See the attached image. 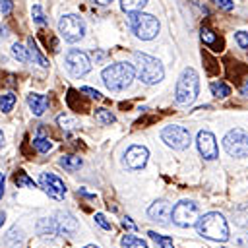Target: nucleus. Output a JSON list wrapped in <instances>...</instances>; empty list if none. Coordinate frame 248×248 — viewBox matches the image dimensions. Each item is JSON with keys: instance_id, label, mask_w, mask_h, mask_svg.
Instances as JSON below:
<instances>
[{"instance_id": "f257e3e1", "label": "nucleus", "mask_w": 248, "mask_h": 248, "mask_svg": "<svg viewBox=\"0 0 248 248\" xmlns=\"http://www.w3.org/2000/svg\"><path fill=\"white\" fill-rule=\"evenodd\" d=\"M196 231L203 238H209L215 242L229 240V225H227V219L219 211H209L202 215L200 221L196 223Z\"/></svg>"}, {"instance_id": "f03ea898", "label": "nucleus", "mask_w": 248, "mask_h": 248, "mask_svg": "<svg viewBox=\"0 0 248 248\" xmlns=\"http://www.w3.org/2000/svg\"><path fill=\"white\" fill-rule=\"evenodd\" d=\"M134 76H136V70L128 62H114V64L107 66L103 70V74H101L103 83L110 91H122V89H126L132 83Z\"/></svg>"}, {"instance_id": "7ed1b4c3", "label": "nucleus", "mask_w": 248, "mask_h": 248, "mask_svg": "<svg viewBox=\"0 0 248 248\" xmlns=\"http://www.w3.org/2000/svg\"><path fill=\"white\" fill-rule=\"evenodd\" d=\"M200 91V78L198 72L194 68H184L178 81H176V89H174V99L180 105H190L196 101Z\"/></svg>"}, {"instance_id": "20e7f679", "label": "nucleus", "mask_w": 248, "mask_h": 248, "mask_svg": "<svg viewBox=\"0 0 248 248\" xmlns=\"http://www.w3.org/2000/svg\"><path fill=\"white\" fill-rule=\"evenodd\" d=\"M134 58L138 62V78H140V81H143L145 85H155V83H159L163 79L165 70H163V64L157 58H153V56H149L145 52H134Z\"/></svg>"}, {"instance_id": "39448f33", "label": "nucleus", "mask_w": 248, "mask_h": 248, "mask_svg": "<svg viewBox=\"0 0 248 248\" xmlns=\"http://www.w3.org/2000/svg\"><path fill=\"white\" fill-rule=\"evenodd\" d=\"M128 21H130V27L134 31V35L141 41H151L157 37L159 33V19L151 14H141V12H134L128 16Z\"/></svg>"}, {"instance_id": "423d86ee", "label": "nucleus", "mask_w": 248, "mask_h": 248, "mask_svg": "<svg viewBox=\"0 0 248 248\" xmlns=\"http://www.w3.org/2000/svg\"><path fill=\"white\" fill-rule=\"evenodd\" d=\"M223 145L231 157H246L248 155V132L242 128H232L223 138Z\"/></svg>"}, {"instance_id": "0eeeda50", "label": "nucleus", "mask_w": 248, "mask_h": 248, "mask_svg": "<svg viewBox=\"0 0 248 248\" xmlns=\"http://www.w3.org/2000/svg\"><path fill=\"white\" fill-rule=\"evenodd\" d=\"M200 221V207L194 202L182 200L172 207V223L178 227H194Z\"/></svg>"}, {"instance_id": "6e6552de", "label": "nucleus", "mask_w": 248, "mask_h": 248, "mask_svg": "<svg viewBox=\"0 0 248 248\" xmlns=\"http://www.w3.org/2000/svg\"><path fill=\"white\" fill-rule=\"evenodd\" d=\"M58 31L60 35L68 41V43H76L83 37V31H85V25H83V19L76 14H68V16H62L60 21H58Z\"/></svg>"}, {"instance_id": "1a4fd4ad", "label": "nucleus", "mask_w": 248, "mask_h": 248, "mask_svg": "<svg viewBox=\"0 0 248 248\" xmlns=\"http://www.w3.org/2000/svg\"><path fill=\"white\" fill-rule=\"evenodd\" d=\"M161 140L172 147V149H186L192 141L190 138V132L184 128V126H178V124H170V126H165L161 130Z\"/></svg>"}, {"instance_id": "9d476101", "label": "nucleus", "mask_w": 248, "mask_h": 248, "mask_svg": "<svg viewBox=\"0 0 248 248\" xmlns=\"http://www.w3.org/2000/svg\"><path fill=\"white\" fill-rule=\"evenodd\" d=\"M66 70L74 76V78H79V76H85L89 70H91V62H89V56L78 48H72L66 52Z\"/></svg>"}, {"instance_id": "9b49d317", "label": "nucleus", "mask_w": 248, "mask_h": 248, "mask_svg": "<svg viewBox=\"0 0 248 248\" xmlns=\"http://www.w3.org/2000/svg\"><path fill=\"white\" fill-rule=\"evenodd\" d=\"M39 184H41V188L52 200H64V196H66V184L56 174H52V172H41Z\"/></svg>"}, {"instance_id": "f8f14e48", "label": "nucleus", "mask_w": 248, "mask_h": 248, "mask_svg": "<svg viewBox=\"0 0 248 248\" xmlns=\"http://www.w3.org/2000/svg\"><path fill=\"white\" fill-rule=\"evenodd\" d=\"M196 143H198V151L203 159L207 161H213L219 157V147H217V141H215V136L209 132V130H202L196 138Z\"/></svg>"}, {"instance_id": "ddd939ff", "label": "nucleus", "mask_w": 248, "mask_h": 248, "mask_svg": "<svg viewBox=\"0 0 248 248\" xmlns=\"http://www.w3.org/2000/svg\"><path fill=\"white\" fill-rule=\"evenodd\" d=\"M147 157H149L147 147H143V145H130L126 149V153H124V163L132 170H141L145 167V163H147Z\"/></svg>"}, {"instance_id": "4468645a", "label": "nucleus", "mask_w": 248, "mask_h": 248, "mask_svg": "<svg viewBox=\"0 0 248 248\" xmlns=\"http://www.w3.org/2000/svg\"><path fill=\"white\" fill-rule=\"evenodd\" d=\"M147 215H149L151 221L161 223V225H167L169 219H172V207H170L169 202H165V200H157V202H153V203L149 205Z\"/></svg>"}, {"instance_id": "2eb2a0df", "label": "nucleus", "mask_w": 248, "mask_h": 248, "mask_svg": "<svg viewBox=\"0 0 248 248\" xmlns=\"http://www.w3.org/2000/svg\"><path fill=\"white\" fill-rule=\"evenodd\" d=\"M27 105H29V108L35 116H41L48 107V99L45 95H39V93H29L27 95Z\"/></svg>"}, {"instance_id": "dca6fc26", "label": "nucleus", "mask_w": 248, "mask_h": 248, "mask_svg": "<svg viewBox=\"0 0 248 248\" xmlns=\"http://www.w3.org/2000/svg\"><path fill=\"white\" fill-rule=\"evenodd\" d=\"M58 217H60V219H56V223H58V231H60V232H64V234L76 232L78 221L74 219V215H70V213H60Z\"/></svg>"}, {"instance_id": "f3484780", "label": "nucleus", "mask_w": 248, "mask_h": 248, "mask_svg": "<svg viewBox=\"0 0 248 248\" xmlns=\"http://www.w3.org/2000/svg\"><path fill=\"white\" fill-rule=\"evenodd\" d=\"M27 50H29V60H33L35 64H39V66H43V68H48V60L41 54V50H39L37 43L33 41V37L27 39Z\"/></svg>"}, {"instance_id": "a211bd4d", "label": "nucleus", "mask_w": 248, "mask_h": 248, "mask_svg": "<svg viewBox=\"0 0 248 248\" xmlns=\"http://www.w3.org/2000/svg\"><path fill=\"white\" fill-rule=\"evenodd\" d=\"M37 232L43 234V236H46V234L48 236H54L58 232V223L52 221V219H41L37 223Z\"/></svg>"}, {"instance_id": "6ab92c4d", "label": "nucleus", "mask_w": 248, "mask_h": 248, "mask_svg": "<svg viewBox=\"0 0 248 248\" xmlns=\"http://www.w3.org/2000/svg\"><path fill=\"white\" fill-rule=\"evenodd\" d=\"M60 167H64L66 170L74 172V170H78L81 167V157H78V155H62L60 157Z\"/></svg>"}, {"instance_id": "aec40b11", "label": "nucleus", "mask_w": 248, "mask_h": 248, "mask_svg": "<svg viewBox=\"0 0 248 248\" xmlns=\"http://www.w3.org/2000/svg\"><path fill=\"white\" fill-rule=\"evenodd\" d=\"M200 37H202V41H203L207 46H213V50H217V48H215V46H217V35L213 33V29H209L207 25H202Z\"/></svg>"}, {"instance_id": "412c9836", "label": "nucleus", "mask_w": 248, "mask_h": 248, "mask_svg": "<svg viewBox=\"0 0 248 248\" xmlns=\"http://www.w3.org/2000/svg\"><path fill=\"white\" fill-rule=\"evenodd\" d=\"M147 4V0H120V8L128 14H134V12H140L143 6Z\"/></svg>"}, {"instance_id": "4be33fe9", "label": "nucleus", "mask_w": 248, "mask_h": 248, "mask_svg": "<svg viewBox=\"0 0 248 248\" xmlns=\"http://www.w3.org/2000/svg\"><path fill=\"white\" fill-rule=\"evenodd\" d=\"M232 217H234V223H236L238 227L248 229V203L242 205V207H238V209H234V211H232Z\"/></svg>"}, {"instance_id": "5701e85b", "label": "nucleus", "mask_w": 248, "mask_h": 248, "mask_svg": "<svg viewBox=\"0 0 248 248\" xmlns=\"http://www.w3.org/2000/svg\"><path fill=\"white\" fill-rule=\"evenodd\" d=\"M95 120H97L99 124L108 126V124H112L116 118H114V114H112L108 108H97V110H95Z\"/></svg>"}, {"instance_id": "b1692460", "label": "nucleus", "mask_w": 248, "mask_h": 248, "mask_svg": "<svg viewBox=\"0 0 248 248\" xmlns=\"http://www.w3.org/2000/svg\"><path fill=\"white\" fill-rule=\"evenodd\" d=\"M33 147L39 151V153H46V151H50L52 149V141L48 140V138H45V136H37V138H33Z\"/></svg>"}, {"instance_id": "393cba45", "label": "nucleus", "mask_w": 248, "mask_h": 248, "mask_svg": "<svg viewBox=\"0 0 248 248\" xmlns=\"http://www.w3.org/2000/svg\"><path fill=\"white\" fill-rule=\"evenodd\" d=\"M211 93L215 97H219V99H225V97L231 95V87L227 83H223V81H213L211 83Z\"/></svg>"}, {"instance_id": "a878e982", "label": "nucleus", "mask_w": 248, "mask_h": 248, "mask_svg": "<svg viewBox=\"0 0 248 248\" xmlns=\"http://www.w3.org/2000/svg\"><path fill=\"white\" fill-rule=\"evenodd\" d=\"M122 246H124V248H147L145 240H141V238H138V236H134V234L122 236Z\"/></svg>"}, {"instance_id": "bb28decb", "label": "nucleus", "mask_w": 248, "mask_h": 248, "mask_svg": "<svg viewBox=\"0 0 248 248\" xmlns=\"http://www.w3.org/2000/svg\"><path fill=\"white\" fill-rule=\"evenodd\" d=\"M14 182L17 184V188H21V186H25V188H35L33 178H29L27 172H23V170H17V172L14 174Z\"/></svg>"}, {"instance_id": "cd10ccee", "label": "nucleus", "mask_w": 248, "mask_h": 248, "mask_svg": "<svg viewBox=\"0 0 248 248\" xmlns=\"http://www.w3.org/2000/svg\"><path fill=\"white\" fill-rule=\"evenodd\" d=\"M12 54H14L19 62H23V64L29 62V50H27L23 45H19V43H14V45H12Z\"/></svg>"}, {"instance_id": "c85d7f7f", "label": "nucleus", "mask_w": 248, "mask_h": 248, "mask_svg": "<svg viewBox=\"0 0 248 248\" xmlns=\"http://www.w3.org/2000/svg\"><path fill=\"white\" fill-rule=\"evenodd\" d=\"M16 105V95L14 93H4L0 95V110L2 112H10Z\"/></svg>"}, {"instance_id": "c756f323", "label": "nucleus", "mask_w": 248, "mask_h": 248, "mask_svg": "<svg viewBox=\"0 0 248 248\" xmlns=\"http://www.w3.org/2000/svg\"><path fill=\"white\" fill-rule=\"evenodd\" d=\"M147 234H149V238H151V240H155V242H157L161 248H172V246H174L170 236H163V234H157L155 231H149Z\"/></svg>"}, {"instance_id": "7c9ffc66", "label": "nucleus", "mask_w": 248, "mask_h": 248, "mask_svg": "<svg viewBox=\"0 0 248 248\" xmlns=\"http://www.w3.org/2000/svg\"><path fill=\"white\" fill-rule=\"evenodd\" d=\"M31 16H33V21H35L37 25H46V17H45V14H43L41 6H33Z\"/></svg>"}, {"instance_id": "2f4dec72", "label": "nucleus", "mask_w": 248, "mask_h": 248, "mask_svg": "<svg viewBox=\"0 0 248 248\" xmlns=\"http://www.w3.org/2000/svg\"><path fill=\"white\" fill-rule=\"evenodd\" d=\"M234 39H236V43H238L240 48H248V33L246 31H236L234 33Z\"/></svg>"}, {"instance_id": "473e14b6", "label": "nucleus", "mask_w": 248, "mask_h": 248, "mask_svg": "<svg viewBox=\"0 0 248 248\" xmlns=\"http://www.w3.org/2000/svg\"><path fill=\"white\" fill-rule=\"evenodd\" d=\"M95 223L101 227V229H105V231H110V221H107V217L103 215V213H95Z\"/></svg>"}, {"instance_id": "72a5a7b5", "label": "nucleus", "mask_w": 248, "mask_h": 248, "mask_svg": "<svg viewBox=\"0 0 248 248\" xmlns=\"http://www.w3.org/2000/svg\"><path fill=\"white\" fill-rule=\"evenodd\" d=\"M58 124H60L62 128H74V126H76V120H74V118H70V116L60 114V116H58Z\"/></svg>"}, {"instance_id": "f704fd0d", "label": "nucleus", "mask_w": 248, "mask_h": 248, "mask_svg": "<svg viewBox=\"0 0 248 248\" xmlns=\"http://www.w3.org/2000/svg\"><path fill=\"white\" fill-rule=\"evenodd\" d=\"M81 93H85L89 99H101V93L97 91V89H93V87H81Z\"/></svg>"}, {"instance_id": "c9c22d12", "label": "nucleus", "mask_w": 248, "mask_h": 248, "mask_svg": "<svg viewBox=\"0 0 248 248\" xmlns=\"http://www.w3.org/2000/svg\"><path fill=\"white\" fill-rule=\"evenodd\" d=\"M217 8H221V10H232V0H211Z\"/></svg>"}, {"instance_id": "e433bc0d", "label": "nucleus", "mask_w": 248, "mask_h": 248, "mask_svg": "<svg viewBox=\"0 0 248 248\" xmlns=\"http://www.w3.org/2000/svg\"><path fill=\"white\" fill-rule=\"evenodd\" d=\"M12 6H14V4H12L10 0H0V12H2L4 16H8V14H10Z\"/></svg>"}, {"instance_id": "4c0bfd02", "label": "nucleus", "mask_w": 248, "mask_h": 248, "mask_svg": "<svg viewBox=\"0 0 248 248\" xmlns=\"http://www.w3.org/2000/svg\"><path fill=\"white\" fill-rule=\"evenodd\" d=\"M122 227H124V229H132V231L136 229V225L132 223V219H130V217H124V219H122Z\"/></svg>"}, {"instance_id": "58836bf2", "label": "nucleus", "mask_w": 248, "mask_h": 248, "mask_svg": "<svg viewBox=\"0 0 248 248\" xmlns=\"http://www.w3.org/2000/svg\"><path fill=\"white\" fill-rule=\"evenodd\" d=\"M4 182H6V176H4V172H0V200L4 196Z\"/></svg>"}, {"instance_id": "ea45409f", "label": "nucleus", "mask_w": 248, "mask_h": 248, "mask_svg": "<svg viewBox=\"0 0 248 248\" xmlns=\"http://www.w3.org/2000/svg\"><path fill=\"white\" fill-rule=\"evenodd\" d=\"M78 196H83V198H95V194H89V192H85V190H78Z\"/></svg>"}, {"instance_id": "a19ab883", "label": "nucleus", "mask_w": 248, "mask_h": 248, "mask_svg": "<svg viewBox=\"0 0 248 248\" xmlns=\"http://www.w3.org/2000/svg\"><path fill=\"white\" fill-rule=\"evenodd\" d=\"M240 93H242L244 97H248V79L242 83V87H240Z\"/></svg>"}, {"instance_id": "79ce46f5", "label": "nucleus", "mask_w": 248, "mask_h": 248, "mask_svg": "<svg viewBox=\"0 0 248 248\" xmlns=\"http://www.w3.org/2000/svg\"><path fill=\"white\" fill-rule=\"evenodd\" d=\"M95 4H101V6H107V4H110L112 0H93Z\"/></svg>"}, {"instance_id": "37998d69", "label": "nucleus", "mask_w": 248, "mask_h": 248, "mask_svg": "<svg viewBox=\"0 0 248 248\" xmlns=\"http://www.w3.org/2000/svg\"><path fill=\"white\" fill-rule=\"evenodd\" d=\"M4 219H6V213L2 211V213H0V227H2V223H4Z\"/></svg>"}, {"instance_id": "c03bdc74", "label": "nucleus", "mask_w": 248, "mask_h": 248, "mask_svg": "<svg viewBox=\"0 0 248 248\" xmlns=\"http://www.w3.org/2000/svg\"><path fill=\"white\" fill-rule=\"evenodd\" d=\"M2 143H4V134L0 132V147H2Z\"/></svg>"}, {"instance_id": "a18cd8bd", "label": "nucleus", "mask_w": 248, "mask_h": 248, "mask_svg": "<svg viewBox=\"0 0 248 248\" xmlns=\"http://www.w3.org/2000/svg\"><path fill=\"white\" fill-rule=\"evenodd\" d=\"M85 248H97V246H93V244H89V246H85Z\"/></svg>"}]
</instances>
